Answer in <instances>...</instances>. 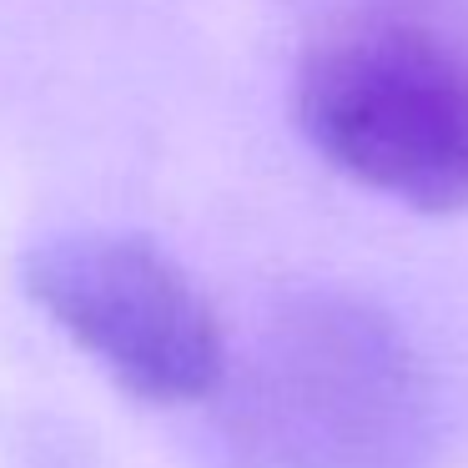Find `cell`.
<instances>
[{
  "label": "cell",
  "instance_id": "7a4b0ae2",
  "mask_svg": "<svg viewBox=\"0 0 468 468\" xmlns=\"http://www.w3.org/2000/svg\"><path fill=\"white\" fill-rule=\"evenodd\" d=\"M31 303L142 403H202L227 378L212 303L166 247L132 232H66L21 267Z\"/></svg>",
  "mask_w": 468,
  "mask_h": 468
},
{
  "label": "cell",
  "instance_id": "6da1fadb",
  "mask_svg": "<svg viewBox=\"0 0 468 468\" xmlns=\"http://www.w3.org/2000/svg\"><path fill=\"white\" fill-rule=\"evenodd\" d=\"M327 166L413 212H468V51L418 26H353L307 51L292 86Z\"/></svg>",
  "mask_w": 468,
  "mask_h": 468
}]
</instances>
